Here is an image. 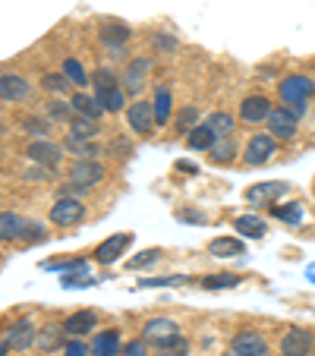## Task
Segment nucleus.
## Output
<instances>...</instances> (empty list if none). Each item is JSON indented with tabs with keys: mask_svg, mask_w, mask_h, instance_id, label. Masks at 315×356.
I'll return each instance as SVG.
<instances>
[{
	"mask_svg": "<svg viewBox=\"0 0 315 356\" xmlns=\"http://www.w3.org/2000/svg\"><path fill=\"white\" fill-rule=\"evenodd\" d=\"M271 155H277V142L271 139V136H252V139L246 142V164L249 168H261V164H268Z\"/></svg>",
	"mask_w": 315,
	"mask_h": 356,
	"instance_id": "obj_7",
	"label": "nucleus"
},
{
	"mask_svg": "<svg viewBox=\"0 0 315 356\" xmlns=\"http://www.w3.org/2000/svg\"><path fill=\"white\" fill-rule=\"evenodd\" d=\"M120 356H148V343L142 341V337H139V341H129L127 347H123Z\"/></svg>",
	"mask_w": 315,
	"mask_h": 356,
	"instance_id": "obj_43",
	"label": "nucleus"
},
{
	"mask_svg": "<svg viewBox=\"0 0 315 356\" xmlns=\"http://www.w3.org/2000/svg\"><path fill=\"white\" fill-rule=\"evenodd\" d=\"M152 57H136V60H129L127 67V76H123V92L129 95H139L142 86H145V76L152 73Z\"/></svg>",
	"mask_w": 315,
	"mask_h": 356,
	"instance_id": "obj_14",
	"label": "nucleus"
},
{
	"mask_svg": "<svg viewBox=\"0 0 315 356\" xmlns=\"http://www.w3.org/2000/svg\"><path fill=\"white\" fill-rule=\"evenodd\" d=\"M271 111L275 108L268 104L265 95H249V98H243V104H240V120L243 123H261V120H268Z\"/></svg>",
	"mask_w": 315,
	"mask_h": 356,
	"instance_id": "obj_16",
	"label": "nucleus"
},
{
	"mask_svg": "<svg viewBox=\"0 0 315 356\" xmlns=\"http://www.w3.org/2000/svg\"><path fill=\"white\" fill-rule=\"evenodd\" d=\"M26 158L38 168H57L63 158V145H57L54 139H35L26 145Z\"/></svg>",
	"mask_w": 315,
	"mask_h": 356,
	"instance_id": "obj_4",
	"label": "nucleus"
},
{
	"mask_svg": "<svg viewBox=\"0 0 315 356\" xmlns=\"http://www.w3.org/2000/svg\"><path fill=\"white\" fill-rule=\"evenodd\" d=\"M45 230H41V224H26V230H22V236L19 240H26V243H38V240H45Z\"/></svg>",
	"mask_w": 315,
	"mask_h": 356,
	"instance_id": "obj_42",
	"label": "nucleus"
},
{
	"mask_svg": "<svg viewBox=\"0 0 315 356\" xmlns=\"http://www.w3.org/2000/svg\"><path fill=\"white\" fill-rule=\"evenodd\" d=\"M22 129H26L29 136H35V139H51V120H47V117H26Z\"/></svg>",
	"mask_w": 315,
	"mask_h": 356,
	"instance_id": "obj_33",
	"label": "nucleus"
},
{
	"mask_svg": "<svg viewBox=\"0 0 315 356\" xmlns=\"http://www.w3.org/2000/svg\"><path fill=\"white\" fill-rule=\"evenodd\" d=\"M152 104H154V120H158V127H164V123L170 120V111H174V95H170V88L168 86L154 88Z\"/></svg>",
	"mask_w": 315,
	"mask_h": 356,
	"instance_id": "obj_22",
	"label": "nucleus"
},
{
	"mask_svg": "<svg viewBox=\"0 0 315 356\" xmlns=\"http://www.w3.org/2000/svg\"><path fill=\"white\" fill-rule=\"evenodd\" d=\"M63 331H67L70 337H82V334H92V331H98V318H95V312L82 309V312H73V316L63 322Z\"/></svg>",
	"mask_w": 315,
	"mask_h": 356,
	"instance_id": "obj_19",
	"label": "nucleus"
},
{
	"mask_svg": "<svg viewBox=\"0 0 315 356\" xmlns=\"http://www.w3.org/2000/svg\"><path fill=\"white\" fill-rule=\"evenodd\" d=\"M205 123H208V129L215 133V139H227V136L234 133V127H236V120L227 114V111H215Z\"/></svg>",
	"mask_w": 315,
	"mask_h": 356,
	"instance_id": "obj_28",
	"label": "nucleus"
},
{
	"mask_svg": "<svg viewBox=\"0 0 315 356\" xmlns=\"http://www.w3.org/2000/svg\"><path fill=\"white\" fill-rule=\"evenodd\" d=\"M41 86H45L47 92H57V95H63L70 86H73V82H70L63 73H45V76H41Z\"/></svg>",
	"mask_w": 315,
	"mask_h": 356,
	"instance_id": "obj_38",
	"label": "nucleus"
},
{
	"mask_svg": "<svg viewBox=\"0 0 315 356\" xmlns=\"http://www.w3.org/2000/svg\"><path fill=\"white\" fill-rule=\"evenodd\" d=\"M208 252L218 259H236V256H243V243L234 240V236H215V240L208 243Z\"/></svg>",
	"mask_w": 315,
	"mask_h": 356,
	"instance_id": "obj_24",
	"label": "nucleus"
},
{
	"mask_svg": "<svg viewBox=\"0 0 315 356\" xmlns=\"http://www.w3.org/2000/svg\"><path fill=\"white\" fill-rule=\"evenodd\" d=\"M35 347L45 350V353H54V350L67 347V331H63V325H45V328L38 331V337H35Z\"/></svg>",
	"mask_w": 315,
	"mask_h": 356,
	"instance_id": "obj_18",
	"label": "nucleus"
},
{
	"mask_svg": "<svg viewBox=\"0 0 315 356\" xmlns=\"http://www.w3.org/2000/svg\"><path fill=\"white\" fill-rule=\"evenodd\" d=\"M177 170H186V174H195V168H193L189 161H180V164H177Z\"/></svg>",
	"mask_w": 315,
	"mask_h": 356,
	"instance_id": "obj_51",
	"label": "nucleus"
},
{
	"mask_svg": "<svg viewBox=\"0 0 315 356\" xmlns=\"http://www.w3.org/2000/svg\"><path fill=\"white\" fill-rule=\"evenodd\" d=\"M265 123H268V136H271V139H275V142H287V139H293V136H296L300 117H296L290 108H275Z\"/></svg>",
	"mask_w": 315,
	"mask_h": 356,
	"instance_id": "obj_3",
	"label": "nucleus"
},
{
	"mask_svg": "<svg viewBox=\"0 0 315 356\" xmlns=\"http://www.w3.org/2000/svg\"><path fill=\"white\" fill-rule=\"evenodd\" d=\"M35 337H38L35 325L29 322V318H16V322L7 328V334H3V343H7L10 350H22V353H26V350L35 343Z\"/></svg>",
	"mask_w": 315,
	"mask_h": 356,
	"instance_id": "obj_10",
	"label": "nucleus"
},
{
	"mask_svg": "<svg viewBox=\"0 0 315 356\" xmlns=\"http://www.w3.org/2000/svg\"><path fill=\"white\" fill-rule=\"evenodd\" d=\"M45 114H47V120L51 123H73V104H70V101L54 98V101H47Z\"/></svg>",
	"mask_w": 315,
	"mask_h": 356,
	"instance_id": "obj_29",
	"label": "nucleus"
},
{
	"mask_svg": "<svg viewBox=\"0 0 315 356\" xmlns=\"http://www.w3.org/2000/svg\"><path fill=\"white\" fill-rule=\"evenodd\" d=\"M186 145L193 148V152H211V145H215V133L208 129V123H199V127L186 136Z\"/></svg>",
	"mask_w": 315,
	"mask_h": 356,
	"instance_id": "obj_26",
	"label": "nucleus"
},
{
	"mask_svg": "<svg viewBox=\"0 0 315 356\" xmlns=\"http://www.w3.org/2000/svg\"><path fill=\"white\" fill-rule=\"evenodd\" d=\"M129 152H133V145H129L127 139H114V142H111V155L123 158V155H129Z\"/></svg>",
	"mask_w": 315,
	"mask_h": 356,
	"instance_id": "obj_48",
	"label": "nucleus"
},
{
	"mask_svg": "<svg viewBox=\"0 0 315 356\" xmlns=\"http://www.w3.org/2000/svg\"><path fill=\"white\" fill-rule=\"evenodd\" d=\"M86 218V205L79 199H70V195H60V199L51 205V224L57 227H73Z\"/></svg>",
	"mask_w": 315,
	"mask_h": 356,
	"instance_id": "obj_5",
	"label": "nucleus"
},
{
	"mask_svg": "<svg viewBox=\"0 0 315 356\" xmlns=\"http://www.w3.org/2000/svg\"><path fill=\"white\" fill-rule=\"evenodd\" d=\"M234 227L240 230V236H249V240H261L265 236V221L259 215H243L234 221Z\"/></svg>",
	"mask_w": 315,
	"mask_h": 356,
	"instance_id": "obj_27",
	"label": "nucleus"
},
{
	"mask_svg": "<svg viewBox=\"0 0 315 356\" xmlns=\"http://www.w3.org/2000/svg\"><path fill=\"white\" fill-rule=\"evenodd\" d=\"M0 133H3V123H0Z\"/></svg>",
	"mask_w": 315,
	"mask_h": 356,
	"instance_id": "obj_53",
	"label": "nucleus"
},
{
	"mask_svg": "<svg viewBox=\"0 0 315 356\" xmlns=\"http://www.w3.org/2000/svg\"><path fill=\"white\" fill-rule=\"evenodd\" d=\"M315 347V334L306 328H290L281 337V356H309Z\"/></svg>",
	"mask_w": 315,
	"mask_h": 356,
	"instance_id": "obj_9",
	"label": "nucleus"
},
{
	"mask_svg": "<svg viewBox=\"0 0 315 356\" xmlns=\"http://www.w3.org/2000/svg\"><path fill=\"white\" fill-rule=\"evenodd\" d=\"M284 193H287L284 183H259V186L246 189V199L252 202V205H271V202H277Z\"/></svg>",
	"mask_w": 315,
	"mask_h": 356,
	"instance_id": "obj_20",
	"label": "nucleus"
},
{
	"mask_svg": "<svg viewBox=\"0 0 315 356\" xmlns=\"http://www.w3.org/2000/svg\"><path fill=\"white\" fill-rule=\"evenodd\" d=\"M63 152H73V155H79V158L98 155L95 142H82V139H73V136H67V139H63Z\"/></svg>",
	"mask_w": 315,
	"mask_h": 356,
	"instance_id": "obj_36",
	"label": "nucleus"
},
{
	"mask_svg": "<svg viewBox=\"0 0 315 356\" xmlns=\"http://www.w3.org/2000/svg\"><path fill=\"white\" fill-rule=\"evenodd\" d=\"M208 155H211V161L215 164H230L234 161V155H236V145H234V139H215V145H211V152H208Z\"/></svg>",
	"mask_w": 315,
	"mask_h": 356,
	"instance_id": "obj_31",
	"label": "nucleus"
},
{
	"mask_svg": "<svg viewBox=\"0 0 315 356\" xmlns=\"http://www.w3.org/2000/svg\"><path fill=\"white\" fill-rule=\"evenodd\" d=\"M154 41H158V47H164V51H168V47H177V41L174 38H164V35H158Z\"/></svg>",
	"mask_w": 315,
	"mask_h": 356,
	"instance_id": "obj_50",
	"label": "nucleus"
},
{
	"mask_svg": "<svg viewBox=\"0 0 315 356\" xmlns=\"http://www.w3.org/2000/svg\"><path fill=\"white\" fill-rule=\"evenodd\" d=\"M127 120H129V129H133L136 136H148L154 127H158V120H154V104L152 101H133L127 108Z\"/></svg>",
	"mask_w": 315,
	"mask_h": 356,
	"instance_id": "obj_6",
	"label": "nucleus"
},
{
	"mask_svg": "<svg viewBox=\"0 0 315 356\" xmlns=\"http://www.w3.org/2000/svg\"><path fill=\"white\" fill-rule=\"evenodd\" d=\"M54 168H35V170H29L26 174V180H32V183H45V180H54V174H51Z\"/></svg>",
	"mask_w": 315,
	"mask_h": 356,
	"instance_id": "obj_45",
	"label": "nucleus"
},
{
	"mask_svg": "<svg viewBox=\"0 0 315 356\" xmlns=\"http://www.w3.org/2000/svg\"><path fill=\"white\" fill-rule=\"evenodd\" d=\"M70 136H73V139H82V142H92L95 136H98V120L73 117V123H70Z\"/></svg>",
	"mask_w": 315,
	"mask_h": 356,
	"instance_id": "obj_30",
	"label": "nucleus"
},
{
	"mask_svg": "<svg viewBox=\"0 0 315 356\" xmlns=\"http://www.w3.org/2000/svg\"><path fill=\"white\" fill-rule=\"evenodd\" d=\"M154 356H189V341L186 337H177L174 343H168V347L154 350Z\"/></svg>",
	"mask_w": 315,
	"mask_h": 356,
	"instance_id": "obj_39",
	"label": "nucleus"
},
{
	"mask_svg": "<svg viewBox=\"0 0 315 356\" xmlns=\"http://www.w3.org/2000/svg\"><path fill=\"white\" fill-rule=\"evenodd\" d=\"M63 76H67L73 86H86V82H92V76L86 73V67H82L76 57H67V60H63Z\"/></svg>",
	"mask_w": 315,
	"mask_h": 356,
	"instance_id": "obj_32",
	"label": "nucleus"
},
{
	"mask_svg": "<svg viewBox=\"0 0 315 356\" xmlns=\"http://www.w3.org/2000/svg\"><path fill=\"white\" fill-rule=\"evenodd\" d=\"M92 82H95V92H98V88H114L117 86V76L111 73V70H95Z\"/></svg>",
	"mask_w": 315,
	"mask_h": 356,
	"instance_id": "obj_40",
	"label": "nucleus"
},
{
	"mask_svg": "<svg viewBox=\"0 0 315 356\" xmlns=\"http://www.w3.org/2000/svg\"><path fill=\"white\" fill-rule=\"evenodd\" d=\"M86 193H88V186H82V183H73V180H70L67 186L60 189V195H70V199H79V195H86Z\"/></svg>",
	"mask_w": 315,
	"mask_h": 356,
	"instance_id": "obj_47",
	"label": "nucleus"
},
{
	"mask_svg": "<svg viewBox=\"0 0 315 356\" xmlns=\"http://www.w3.org/2000/svg\"><path fill=\"white\" fill-rule=\"evenodd\" d=\"M161 256V252H158V249H145V252H139V256L133 259V262H129V268H142V265H148V262H154V259Z\"/></svg>",
	"mask_w": 315,
	"mask_h": 356,
	"instance_id": "obj_44",
	"label": "nucleus"
},
{
	"mask_svg": "<svg viewBox=\"0 0 315 356\" xmlns=\"http://www.w3.org/2000/svg\"><path fill=\"white\" fill-rule=\"evenodd\" d=\"M180 334V325L174 322V318H148L145 325H142V341L152 343L154 350L168 347V343H174Z\"/></svg>",
	"mask_w": 315,
	"mask_h": 356,
	"instance_id": "obj_1",
	"label": "nucleus"
},
{
	"mask_svg": "<svg viewBox=\"0 0 315 356\" xmlns=\"http://www.w3.org/2000/svg\"><path fill=\"white\" fill-rule=\"evenodd\" d=\"M177 218H180V221H189V224H205V221H208V218L202 215V211H193V209L177 211Z\"/></svg>",
	"mask_w": 315,
	"mask_h": 356,
	"instance_id": "obj_46",
	"label": "nucleus"
},
{
	"mask_svg": "<svg viewBox=\"0 0 315 356\" xmlns=\"http://www.w3.org/2000/svg\"><path fill=\"white\" fill-rule=\"evenodd\" d=\"M277 95H281L284 104H296V101H306L309 95H312V79L309 76H287V79H281V86H277Z\"/></svg>",
	"mask_w": 315,
	"mask_h": 356,
	"instance_id": "obj_11",
	"label": "nucleus"
},
{
	"mask_svg": "<svg viewBox=\"0 0 315 356\" xmlns=\"http://www.w3.org/2000/svg\"><path fill=\"white\" fill-rule=\"evenodd\" d=\"M26 221H22L16 211H0V240H19Z\"/></svg>",
	"mask_w": 315,
	"mask_h": 356,
	"instance_id": "obj_25",
	"label": "nucleus"
},
{
	"mask_svg": "<svg viewBox=\"0 0 315 356\" xmlns=\"http://www.w3.org/2000/svg\"><path fill=\"white\" fill-rule=\"evenodd\" d=\"M290 111H293L296 117H306V101H296V104H287Z\"/></svg>",
	"mask_w": 315,
	"mask_h": 356,
	"instance_id": "obj_49",
	"label": "nucleus"
},
{
	"mask_svg": "<svg viewBox=\"0 0 315 356\" xmlns=\"http://www.w3.org/2000/svg\"><path fill=\"white\" fill-rule=\"evenodd\" d=\"M309 356H315V353H309Z\"/></svg>",
	"mask_w": 315,
	"mask_h": 356,
	"instance_id": "obj_54",
	"label": "nucleus"
},
{
	"mask_svg": "<svg viewBox=\"0 0 315 356\" xmlns=\"http://www.w3.org/2000/svg\"><path fill=\"white\" fill-rule=\"evenodd\" d=\"M70 180L92 189V186H98V183L104 180V168H101L95 158H79V161L70 164Z\"/></svg>",
	"mask_w": 315,
	"mask_h": 356,
	"instance_id": "obj_13",
	"label": "nucleus"
},
{
	"mask_svg": "<svg viewBox=\"0 0 315 356\" xmlns=\"http://www.w3.org/2000/svg\"><path fill=\"white\" fill-rule=\"evenodd\" d=\"M70 104H73L76 117H86V120H101V117H104V108H101L98 98H92V95L76 92L73 98H70Z\"/></svg>",
	"mask_w": 315,
	"mask_h": 356,
	"instance_id": "obj_21",
	"label": "nucleus"
},
{
	"mask_svg": "<svg viewBox=\"0 0 315 356\" xmlns=\"http://www.w3.org/2000/svg\"><path fill=\"white\" fill-rule=\"evenodd\" d=\"M227 356H271V347L259 331L243 328V331H236L234 341H230Z\"/></svg>",
	"mask_w": 315,
	"mask_h": 356,
	"instance_id": "obj_2",
	"label": "nucleus"
},
{
	"mask_svg": "<svg viewBox=\"0 0 315 356\" xmlns=\"http://www.w3.org/2000/svg\"><path fill=\"white\" fill-rule=\"evenodd\" d=\"M29 95H32V86L22 73H0V101L16 104V101H26Z\"/></svg>",
	"mask_w": 315,
	"mask_h": 356,
	"instance_id": "obj_12",
	"label": "nucleus"
},
{
	"mask_svg": "<svg viewBox=\"0 0 315 356\" xmlns=\"http://www.w3.org/2000/svg\"><path fill=\"white\" fill-rule=\"evenodd\" d=\"M271 215L277 218V221H287V224H296V221H302V202H290V205H275L271 209Z\"/></svg>",
	"mask_w": 315,
	"mask_h": 356,
	"instance_id": "obj_35",
	"label": "nucleus"
},
{
	"mask_svg": "<svg viewBox=\"0 0 315 356\" xmlns=\"http://www.w3.org/2000/svg\"><path fill=\"white\" fill-rule=\"evenodd\" d=\"M98 35H101V41L114 51V57H123L120 51H123V44L129 41V35H133V29L129 26H123V22H108V26H101L98 29Z\"/></svg>",
	"mask_w": 315,
	"mask_h": 356,
	"instance_id": "obj_17",
	"label": "nucleus"
},
{
	"mask_svg": "<svg viewBox=\"0 0 315 356\" xmlns=\"http://www.w3.org/2000/svg\"><path fill=\"white\" fill-rule=\"evenodd\" d=\"M7 350H10L7 343H0V356H7Z\"/></svg>",
	"mask_w": 315,
	"mask_h": 356,
	"instance_id": "obj_52",
	"label": "nucleus"
},
{
	"mask_svg": "<svg viewBox=\"0 0 315 356\" xmlns=\"http://www.w3.org/2000/svg\"><path fill=\"white\" fill-rule=\"evenodd\" d=\"M63 356H92V350H88L79 337H73V341H67V347H63Z\"/></svg>",
	"mask_w": 315,
	"mask_h": 356,
	"instance_id": "obj_41",
	"label": "nucleus"
},
{
	"mask_svg": "<svg viewBox=\"0 0 315 356\" xmlns=\"http://www.w3.org/2000/svg\"><path fill=\"white\" fill-rule=\"evenodd\" d=\"M133 246V234H114L95 249V262L101 265H114L120 256H127V249Z\"/></svg>",
	"mask_w": 315,
	"mask_h": 356,
	"instance_id": "obj_8",
	"label": "nucleus"
},
{
	"mask_svg": "<svg viewBox=\"0 0 315 356\" xmlns=\"http://www.w3.org/2000/svg\"><path fill=\"white\" fill-rule=\"evenodd\" d=\"M95 98H98V104L104 108V114H117V111H123V104H127V92H123L120 86L98 88V92H95Z\"/></svg>",
	"mask_w": 315,
	"mask_h": 356,
	"instance_id": "obj_23",
	"label": "nucleus"
},
{
	"mask_svg": "<svg viewBox=\"0 0 315 356\" xmlns=\"http://www.w3.org/2000/svg\"><path fill=\"white\" fill-rule=\"evenodd\" d=\"M199 127V108L195 104H186V108L177 114V133H193V129Z\"/></svg>",
	"mask_w": 315,
	"mask_h": 356,
	"instance_id": "obj_34",
	"label": "nucleus"
},
{
	"mask_svg": "<svg viewBox=\"0 0 315 356\" xmlns=\"http://www.w3.org/2000/svg\"><path fill=\"white\" fill-rule=\"evenodd\" d=\"M240 284V275H211V277H202V287L205 290H230Z\"/></svg>",
	"mask_w": 315,
	"mask_h": 356,
	"instance_id": "obj_37",
	"label": "nucleus"
},
{
	"mask_svg": "<svg viewBox=\"0 0 315 356\" xmlns=\"http://www.w3.org/2000/svg\"><path fill=\"white\" fill-rule=\"evenodd\" d=\"M92 356H120L123 347H120V331L117 328H104V331H95L92 343H88Z\"/></svg>",
	"mask_w": 315,
	"mask_h": 356,
	"instance_id": "obj_15",
	"label": "nucleus"
}]
</instances>
